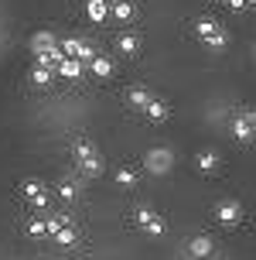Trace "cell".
Masks as SVG:
<instances>
[{"label": "cell", "mask_w": 256, "mask_h": 260, "mask_svg": "<svg viewBox=\"0 0 256 260\" xmlns=\"http://www.w3.org/2000/svg\"><path fill=\"white\" fill-rule=\"evenodd\" d=\"M195 35H198L205 45H212V48H226V31H222L215 21H198V24H195Z\"/></svg>", "instance_id": "obj_1"}, {"label": "cell", "mask_w": 256, "mask_h": 260, "mask_svg": "<svg viewBox=\"0 0 256 260\" xmlns=\"http://www.w3.org/2000/svg\"><path fill=\"white\" fill-rule=\"evenodd\" d=\"M147 113H151V117H157V120H161V117H164V113H167V106H164V103H147Z\"/></svg>", "instance_id": "obj_10"}, {"label": "cell", "mask_w": 256, "mask_h": 260, "mask_svg": "<svg viewBox=\"0 0 256 260\" xmlns=\"http://www.w3.org/2000/svg\"><path fill=\"white\" fill-rule=\"evenodd\" d=\"M236 134H239L243 141H249V137H253V130H249V123H246V120H236Z\"/></svg>", "instance_id": "obj_9"}, {"label": "cell", "mask_w": 256, "mask_h": 260, "mask_svg": "<svg viewBox=\"0 0 256 260\" xmlns=\"http://www.w3.org/2000/svg\"><path fill=\"white\" fill-rule=\"evenodd\" d=\"M218 212H222V219H226V222H232L236 216H239V209H236V206H222Z\"/></svg>", "instance_id": "obj_11"}, {"label": "cell", "mask_w": 256, "mask_h": 260, "mask_svg": "<svg viewBox=\"0 0 256 260\" xmlns=\"http://www.w3.org/2000/svg\"><path fill=\"white\" fill-rule=\"evenodd\" d=\"M253 58H256V48H253Z\"/></svg>", "instance_id": "obj_15"}, {"label": "cell", "mask_w": 256, "mask_h": 260, "mask_svg": "<svg viewBox=\"0 0 256 260\" xmlns=\"http://www.w3.org/2000/svg\"><path fill=\"white\" fill-rule=\"evenodd\" d=\"M58 72H62V76H68V79H76L79 72H82V65H79L76 58H62V62H58Z\"/></svg>", "instance_id": "obj_2"}, {"label": "cell", "mask_w": 256, "mask_h": 260, "mask_svg": "<svg viewBox=\"0 0 256 260\" xmlns=\"http://www.w3.org/2000/svg\"><path fill=\"white\" fill-rule=\"evenodd\" d=\"M89 17L92 21H102L106 17V0H89Z\"/></svg>", "instance_id": "obj_4"}, {"label": "cell", "mask_w": 256, "mask_h": 260, "mask_svg": "<svg viewBox=\"0 0 256 260\" xmlns=\"http://www.w3.org/2000/svg\"><path fill=\"white\" fill-rule=\"evenodd\" d=\"M167 161H171V154H164V151H154L151 154V168L157 171V168H167Z\"/></svg>", "instance_id": "obj_7"}, {"label": "cell", "mask_w": 256, "mask_h": 260, "mask_svg": "<svg viewBox=\"0 0 256 260\" xmlns=\"http://www.w3.org/2000/svg\"><path fill=\"white\" fill-rule=\"evenodd\" d=\"M130 103H133V106H147L151 100H147V92H143V89H133V92H130Z\"/></svg>", "instance_id": "obj_8"}, {"label": "cell", "mask_w": 256, "mask_h": 260, "mask_svg": "<svg viewBox=\"0 0 256 260\" xmlns=\"http://www.w3.org/2000/svg\"><path fill=\"white\" fill-rule=\"evenodd\" d=\"M92 72H96V76H102V79H106V76H109V72H113V65L106 62V58H92Z\"/></svg>", "instance_id": "obj_6"}, {"label": "cell", "mask_w": 256, "mask_h": 260, "mask_svg": "<svg viewBox=\"0 0 256 260\" xmlns=\"http://www.w3.org/2000/svg\"><path fill=\"white\" fill-rule=\"evenodd\" d=\"M243 120L249 123V130H253V137H256V110H249V113H243Z\"/></svg>", "instance_id": "obj_12"}, {"label": "cell", "mask_w": 256, "mask_h": 260, "mask_svg": "<svg viewBox=\"0 0 256 260\" xmlns=\"http://www.w3.org/2000/svg\"><path fill=\"white\" fill-rule=\"evenodd\" d=\"M113 14L120 17V21H130V17H133V4H130V0H116V4H113Z\"/></svg>", "instance_id": "obj_3"}, {"label": "cell", "mask_w": 256, "mask_h": 260, "mask_svg": "<svg viewBox=\"0 0 256 260\" xmlns=\"http://www.w3.org/2000/svg\"><path fill=\"white\" fill-rule=\"evenodd\" d=\"M229 7H236V11H239V7H246V0H229Z\"/></svg>", "instance_id": "obj_14"}, {"label": "cell", "mask_w": 256, "mask_h": 260, "mask_svg": "<svg viewBox=\"0 0 256 260\" xmlns=\"http://www.w3.org/2000/svg\"><path fill=\"white\" fill-rule=\"evenodd\" d=\"M48 79H51V72H48V69H38V72H34V82H41V86H45Z\"/></svg>", "instance_id": "obj_13"}, {"label": "cell", "mask_w": 256, "mask_h": 260, "mask_svg": "<svg viewBox=\"0 0 256 260\" xmlns=\"http://www.w3.org/2000/svg\"><path fill=\"white\" fill-rule=\"evenodd\" d=\"M137 48H140V41L133 38V35H123V38H120V52L133 55V52H137Z\"/></svg>", "instance_id": "obj_5"}]
</instances>
